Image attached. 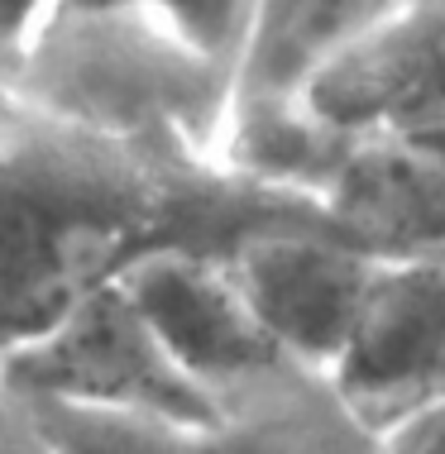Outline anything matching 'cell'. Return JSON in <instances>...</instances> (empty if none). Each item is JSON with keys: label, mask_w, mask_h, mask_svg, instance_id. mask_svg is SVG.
I'll return each mask as SVG.
<instances>
[{"label": "cell", "mask_w": 445, "mask_h": 454, "mask_svg": "<svg viewBox=\"0 0 445 454\" xmlns=\"http://www.w3.org/2000/svg\"><path fill=\"white\" fill-rule=\"evenodd\" d=\"M258 230L340 235L312 196L264 187L168 139L86 129L0 82V359L148 254L226 259Z\"/></svg>", "instance_id": "6da1fadb"}, {"label": "cell", "mask_w": 445, "mask_h": 454, "mask_svg": "<svg viewBox=\"0 0 445 454\" xmlns=\"http://www.w3.org/2000/svg\"><path fill=\"white\" fill-rule=\"evenodd\" d=\"M53 115L120 139H168L216 158L240 67L196 43L158 5H58L15 72Z\"/></svg>", "instance_id": "7a4b0ae2"}, {"label": "cell", "mask_w": 445, "mask_h": 454, "mask_svg": "<svg viewBox=\"0 0 445 454\" xmlns=\"http://www.w3.org/2000/svg\"><path fill=\"white\" fill-rule=\"evenodd\" d=\"M0 373L20 397L144 411L206 431L216 426L211 392L172 359L125 282H106L82 297L58 325L0 359Z\"/></svg>", "instance_id": "3957f363"}, {"label": "cell", "mask_w": 445, "mask_h": 454, "mask_svg": "<svg viewBox=\"0 0 445 454\" xmlns=\"http://www.w3.org/2000/svg\"><path fill=\"white\" fill-rule=\"evenodd\" d=\"M297 91L350 134L445 129V0H393L321 53Z\"/></svg>", "instance_id": "277c9868"}, {"label": "cell", "mask_w": 445, "mask_h": 454, "mask_svg": "<svg viewBox=\"0 0 445 454\" xmlns=\"http://www.w3.org/2000/svg\"><path fill=\"white\" fill-rule=\"evenodd\" d=\"M226 268L282 354L336 368L360 330L378 254L330 230H258L226 254Z\"/></svg>", "instance_id": "5b68a950"}, {"label": "cell", "mask_w": 445, "mask_h": 454, "mask_svg": "<svg viewBox=\"0 0 445 454\" xmlns=\"http://www.w3.org/2000/svg\"><path fill=\"white\" fill-rule=\"evenodd\" d=\"M336 378L383 431L445 392V244L378 259Z\"/></svg>", "instance_id": "8992f818"}, {"label": "cell", "mask_w": 445, "mask_h": 454, "mask_svg": "<svg viewBox=\"0 0 445 454\" xmlns=\"http://www.w3.org/2000/svg\"><path fill=\"white\" fill-rule=\"evenodd\" d=\"M120 282L144 311V321L158 330V340L172 349V359L211 392V402L216 387L282 354L250 311L244 292L234 287L226 259L216 254L158 249Z\"/></svg>", "instance_id": "52a82bcc"}, {"label": "cell", "mask_w": 445, "mask_h": 454, "mask_svg": "<svg viewBox=\"0 0 445 454\" xmlns=\"http://www.w3.org/2000/svg\"><path fill=\"white\" fill-rule=\"evenodd\" d=\"M326 211L340 235L378 259L445 244V129L354 134Z\"/></svg>", "instance_id": "ba28073f"}, {"label": "cell", "mask_w": 445, "mask_h": 454, "mask_svg": "<svg viewBox=\"0 0 445 454\" xmlns=\"http://www.w3.org/2000/svg\"><path fill=\"white\" fill-rule=\"evenodd\" d=\"M220 454H388L383 426L345 392L336 368L292 354L216 387Z\"/></svg>", "instance_id": "9c48e42d"}, {"label": "cell", "mask_w": 445, "mask_h": 454, "mask_svg": "<svg viewBox=\"0 0 445 454\" xmlns=\"http://www.w3.org/2000/svg\"><path fill=\"white\" fill-rule=\"evenodd\" d=\"M354 134L330 125L297 87H250L240 82L226 139L216 163L230 173L254 177L264 187L312 196L326 206V192L336 182Z\"/></svg>", "instance_id": "30bf717a"}, {"label": "cell", "mask_w": 445, "mask_h": 454, "mask_svg": "<svg viewBox=\"0 0 445 454\" xmlns=\"http://www.w3.org/2000/svg\"><path fill=\"white\" fill-rule=\"evenodd\" d=\"M48 454H220L206 426L168 421L144 411L77 407V402L24 397Z\"/></svg>", "instance_id": "8fae6325"}, {"label": "cell", "mask_w": 445, "mask_h": 454, "mask_svg": "<svg viewBox=\"0 0 445 454\" xmlns=\"http://www.w3.org/2000/svg\"><path fill=\"white\" fill-rule=\"evenodd\" d=\"M148 5H158L178 29H187L196 43H206L211 53L230 58L234 67H244V53H250V39H254L258 0H148Z\"/></svg>", "instance_id": "7c38bea8"}, {"label": "cell", "mask_w": 445, "mask_h": 454, "mask_svg": "<svg viewBox=\"0 0 445 454\" xmlns=\"http://www.w3.org/2000/svg\"><path fill=\"white\" fill-rule=\"evenodd\" d=\"M53 10L58 0H0V82H15L24 53Z\"/></svg>", "instance_id": "4fadbf2b"}, {"label": "cell", "mask_w": 445, "mask_h": 454, "mask_svg": "<svg viewBox=\"0 0 445 454\" xmlns=\"http://www.w3.org/2000/svg\"><path fill=\"white\" fill-rule=\"evenodd\" d=\"M388 454H445V392L383 431Z\"/></svg>", "instance_id": "5bb4252c"}, {"label": "cell", "mask_w": 445, "mask_h": 454, "mask_svg": "<svg viewBox=\"0 0 445 454\" xmlns=\"http://www.w3.org/2000/svg\"><path fill=\"white\" fill-rule=\"evenodd\" d=\"M0 454H48L29 416V402L5 383V373H0Z\"/></svg>", "instance_id": "9a60e30c"}, {"label": "cell", "mask_w": 445, "mask_h": 454, "mask_svg": "<svg viewBox=\"0 0 445 454\" xmlns=\"http://www.w3.org/2000/svg\"><path fill=\"white\" fill-rule=\"evenodd\" d=\"M58 5H125V0H58Z\"/></svg>", "instance_id": "2e32d148"}, {"label": "cell", "mask_w": 445, "mask_h": 454, "mask_svg": "<svg viewBox=\"0 0 445 454\" xmlns=\"http://www.w3.org/2000/svg\"><path fill=\"white\" fill-rule=\"evenodd\" d=\"M388 5H393V0H378V10H388Z\"/></svg>", "instance_id": "e0dca14e"}]
</instances>
